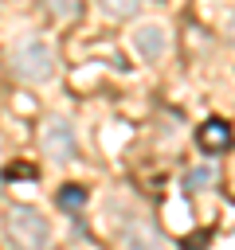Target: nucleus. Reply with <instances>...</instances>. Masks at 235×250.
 Segmentation results:
<instances>
[{
  "mask_svg": "<svg viewBox=\"0 0 235 250\" xmlns=\"http://www.w3.org/2000/svg\"><path fill=\"white\" fill-rule=\"evenodd\" d=\"M4 230H8V238L16 242V246H47L51 242V223L35 211V207H12L8 215H4Z\"/></svg>",
  "mask_w": 235,
  "mask_h": 250,
  "instance_id": "1",
  "label": "nucleus"
},
{
  "mask_svg": "<svg viewBox=\"0 0 235 250\" xmlns=\"http://www.w3.org/2000/svg\"><path fill=\"white\" fill-rule=\"evenodd\" d=\"M12 70L24 78V82H47L51 70H55V59H51V47L43 39H20L12 47Z\"/></svg>",
  "mask_w": 235,
  "mask_h": 250,
  "instance_id": "2",
  "label": "nucleus"
},
{
  "mask_svg": "<svg viewBox=\"0 0 235 250\" xmlns=\"http://www.w3.org/2000/svg\"><path fill=\"white\" fill-rule=\"evenodd\" d=\"M39 141H43V148L51 152V160H59V164L74 156V133H70V125H67L63 117H51V121L43 125Z\"/></svg>",
  "mask_w": 235,
  "mask_h": 250,
  "instance_id": "3",
  "label": "nucleus"
},
{
  "mask_svg": "<svg viewBox=\"0 0 235 250\" xmlns=\"http://www.w3.org/2000/svg\"><path fill=\"white\" fill-rule=\"evenodd\" d=\"M133 47H137V55L141 59H161L164 55V47H168V35H164V27L161 23H141L137 31H133Z\"/></svg>",
  "mask_w": 235,
  "mask_h": 250,
  "instance_id": "4",
  "label": "nucleus"
},
{
  "mask_svg": "<svg viewBox=\"0 0 235 250\" xmlns=\"http://www.w3.org/2000/svg\"><path fill=\"white\" fill-rule=\"evenodd\" d=\"M196 141H200V148H204V152L219 156V152H227V148H231V141H235V137H231V125H227V121L212 117V121H204V125H200Z\"/></svg>",
  "mask_w": 235,
  "mask_h": 250,
  "instance_id": "5",
  "label": "nucleus"
},
{
  "mask_svg": "<svg viewBox=\"0 0 235 250\" xmlns=\"http://www.w3.org/2000/svg\"><path fill=\"white\" fill-rule=\"evenodd\" d=\"M86 203V191L78 188V184H67L63 191H59V207H67V211H78Z\"/></svg>",
  "mask_w": 235,
  "mask_h": 250,
  "instance_id": "6",
  "label": "nucleus"
},
{
  "mask_svg": "<svg viewBox=\"0 0 235 250\" xmlns=\"http://www.w3.org/2000/svg\"><path fill=\"white\" fill-rule=\"evenodd\" d=\"M39 8H47L51 16H78L82 0H39Z\"/></svg>",
  "mask_w": 235,
  "mask_h": 250,
  "instance_id": "7",
  "label": "nucleus"
},
{
  "mask_svg": "<svg viewBox=\"0 0 235 250\" xmlns=\"http://www.w3.org/2000/svg\"><path fill=\"white\" fill-rule=\"evenodd\" d=\"M137 4H141V0H102V8H106L110 16H133Z\"/></svg>",
  "mask_w": 235,
  "mask_h": 250,
  "instance_id": "8",
  "label": "nucleus"
},
{
  "mask_svg": "<svg viewBox=\"0 0 235 250\" xmlns=\"http://www.w3.org/2000/svg\"><path fill=\"white\" fill-rule=\"evenodd\" d=\"M208 184H212V168H196L188 176V188H208Z\"/></svg>",
  "mask_w": 235,
  "mask_h": 250,
  "instance_id": "9",
  "label": "nucleus"
},
{
  "mask_svg": "<svg viewBox=\"0 0 235 250\" xmlns=\"http://www.w3.org/2000/svg\"><path fill=\"white\" fill-rule=\"evenodd\" d=\"M16 176H35V168H27V164H12V168H8V180H16Z\"/></svg>",
  "mask_w": 235,
  "mask_h": 250,
  "instance_id": "10",
  "label": "nucleus"
},
{
  "mask_svg": "<svg viewBox=\"0 0 235 250\" xmlns=\"http://www.w3.org/2000/svg\"><path fill=\"white\" fill-rule=\"evenodd\" d=\"M231 35H235V20H231Z\"/></svg>",
  "mask_w": 235,
  "mask_h": 250,
  "instance_id": "11",
  "label": "nucleus"
}]
</instances>
